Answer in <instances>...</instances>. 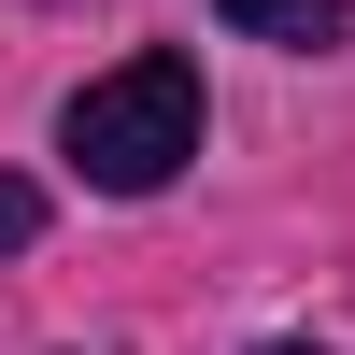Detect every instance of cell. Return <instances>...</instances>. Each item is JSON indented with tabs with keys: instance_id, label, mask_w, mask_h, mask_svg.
I'll use <instances>...</instances> for the list:
<instances>
[{
	"instance_id": "3",
	"label": "cell",
	"mask_w": 355,
	"mask_h": 355,
	"mask_svg": "<svg viewBox=\"0 0 355 355\" xmlns=\"http://www.w3.org/2000/svg\"><path fill=\"white\" fill-rule=\"evenodd\" d=\"M43 242V185H28V171H0V256H28Z\"/></svg>"
},
{
	"instance_id": "1",
	"label": "cell",
	"mask_w": 355,
	"mask_h": 355,
	"mask_svg": "<svg viewBox=\"0 0 355 355\" xmlns=\"http://www.w3.org/2000/svg\"><path fill=\"white\" fill-rule=\"evenodd\" d=\"M199 128H214V100H199V57H114L100 85H71V114H57V157H71L100 199H157L171 171L199 157Z\"/></svg>"
},
{
	"instance_id": "2",
	"label": "cell",
	"mask_w": 355,
	"mask_h": 355,
	"mask_svg": "<svg viewBox=\"0 0 355 355\" xmlns=\"http://www.w3.org/2000/svg\"><path fill=\"white\" fill-rule=\"evenodd\" d=\"M214 15L256 28V43H299V57H313V43H341V28H355V0H214Z\"/></svg>"
},
{
	"instance_id": "4",
	"label": "cell",
	"mask_w": 355,
	"mask_h": 355,
	"mask_svg": "<svg viewBox=\"0 0 355 355\" xmlns=\"http://www.w3.org/2000/svg\"><path fill=\"white\" fill-rule=\"evenodd\" d=\"M270 355H313V341H270Z\"/></svg>"
}]
</instances>
